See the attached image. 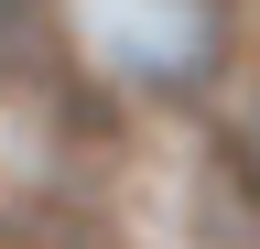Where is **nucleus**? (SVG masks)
Segmentation results:
<instances>
[{
	"instance_id": "nucleus-1",
	"label": "nucleus",
	"mask_w": 260,
	"mask_h": 249,
	"mask_svg": "<svg viewBox=\"0 0 260 249\" xmlns=\"http://www.w3.org/2000/svg\"><path fill=\"white\" fill-rule=\"evenodd\" d=\"M65 65V11L54 0H0V98H32Z\"/></svg>"
}]
</instances>
